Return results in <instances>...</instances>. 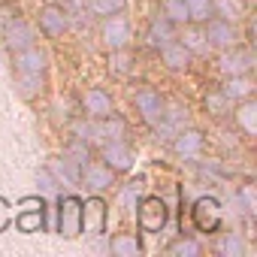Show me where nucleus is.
I'll return each instance as SVG.
<instances>
[{"instance_id":"nucleus-1","label":"nucleus","mask_w":257,"mask_h":257,"mask_svg":"<svg viewBox=\"0 0 257 257\" xmlns=\"http://www.w3.org/2000/svg\"><path fill=\"white\" fill-rule=\"evenodd\" d=\"M58 233L64 239L82 236V200L73 197V194L58 200Z\"/></svg>"},{"instance_id":"nucleus-2","label":"nucleus","mask_w":257,"mask_h":257,"mask_svg":"<svg viewBox=\"0 0 257 257\" xmlns=\"http://www.w3.org/2000/svg\"><path fill=\"white\" fill-rule=\"evenodd\" d=\"M16 227L22 233H43L46 230V203H43V197H25L19 203Z\"/></svg>"},{"instance_id":"nucleus-3","label":"nucleus","mask_w":257,"mask_h":257,"mask_svg":"<svg viewBox=\"0 0 257 257\" xmlns=\"http://www.w3.org/2000/svg\"><path fill=\"white\" fill-rule=\"evenodd\" d=\"M134 209H137V221H140V227H143L146 233H161V230L167 227L170 212H167V203H164L161 197H146V200H140V206H134Z\"/></svg>"},{"instance_id":"nucleus-4","label":"nucleus","mask_w":257,"mask_h":257,"mask_svg":"<svg viewBox=\"0 0 257 257\" xmlns=\"http://www.w3.org/2000/svg\"><path fill=\"white\" fill-rule=\"evenodd\" d=\"M191 218L200 233H215L221 227V203L215 197H200L191 206Z\"/></svg>"},{"instance_id":"nucleus-5","label":"nucleus","mask_w":257,"mask_h":257,"mask_svg":"<svg viewBox=\"0 0 257 257\" xmlns=\"http://www.w3.org/2000/svg\"><path fill=\"white\" fill-rule=\"evenodd\" d=\"M206 43L209 46H215V49H230V46H236L239 43V31H236V22H227V19H218V16H212L209 22H206Z\"/></svg>"},{"instance_id":"nucleus-6","label":"nucleus","mask_w":257,"mask_h":257,"mask_svg":"<svg viewBox=\"0 0 257 257\" xmlns=\"http://www.w3.org/2000/svg\"><path fill=\"white\" fill-rule=\"evenodd\" d=\"M100 158L103 164L112 170V173H127L134 167V149L127 146L124 140H109L103 149H100Z\"/></svg>"},{"instance_id":"nucleus-7","label":"nucleus","mask_w":257,"mask_h":257,"mask_svg":"<svg viewBox=\"0 0 257 257\" xmlns=\"http://www.w3.org/2000/svg\"><path fill=\"white\" fill-rule=\"evenodd\" d=\"M100 40L106 43V49H127V43H131V25H127V19H121V13L106 16L103 28H100Z\"/></svg>"},{"instance_id":"nucleus-8","label":"nucleus","mask_w":257,"mask_h":257,"mask_svg":"<svg viewBox=\"0 0 257 257\" xmlns=\"http://www.w3.org/2000/svg\"><path fill=\"white\" fill-rule=\"evenodd\" d=\"M221 73L224 76H248L251 67H254V52L251 49H239V46H230L224 49L221 55Z\"/></svg>"},{"instance_id":"nucleus-9","label":"nucleus","mask_w":257,"mask_h":257,"mask_svg":"<svg viewBox=\"0 0 257 257\" xmlns=\"http://www.w3.org/2000/svg\"><path fill=\"white\" fill-rule=\"evenodd\" d=\"M103 230H106V203L100 197L82 200V233L100 236Z\"/></svg>"},{"instance_id":"nucleus-10","label":"nucleus","mask_w":257,"mask_h":257,"mask_svg":"<svg viewBox=\"0 0 257 257\" xmlns=\"http://www.w3.org/2000/svg\"><path fill=\"white\" fill-rule=\"evenodd\" d=\"M134 103H137V112L143 115L146 124L155 127V124L164 118V100H161V94H158L155 88H140L137 97H134Z\"/></svg>"},{"instance_id":"nucleus-11","label":"nucleus","mask_w":257,"mask_h":257,"mask_svg":"<svg viewBox=\"0 0 257 257\" xmlns=\"http://www.w3.org/2000/svg\"><path fill=\"white\" fill-rule=\"evenodd\" d=\"M82 112H85L88 118L100 121V118H106V115L115 112V103H112V97H109L103 88H88V91L82 94Z\"/></svg>"},{"instance_id":"nucleus-12","label":"nucleus","mask_w":257,"mask_h":257,"mask_svg":"<svg viewBox=\"0 0 257 257\" xmlns=\"http://www.w3.org/2000/svg\"><path fill=\"white\" fill-rule=\"evenodd\" d=\"M203 146H206V137L197 127H182V131L173 134V152L179 158H194L203 152Z\"/></svg>"},{"instance_id":"nucleus-13","label":"nucleus","mask_w":257,"mask_h":257,"mask_svg":"<svg viewBox=\"0 0 257 257\" xmlns=\"http://www.w3.org/2000/svg\"><path fill=\"white\" fill-rule=\"evenodd\" d=\"M13 55H16L13 64H16L19 73H46V67H49V55L43 49H37L34 43L19 49V52H13Z\"/></svg>"},{"instance_id":"nucleus-14","label":"nucleus","mask_w":257,"mask_h":257,"mask_svg":"<svg viewBox=\"0 0 257 257\" xmlns=\"http://www.w3.org/2000/svg\"><path fill=\"white\" fill-rule=\"evenodd\" d=\"M40 28H43L46 37H64L67 28H70L67 10H64V7H55V4L43 7V10H40Z\"/></svg>"},{"instance_id":"nucleus-15","label":"nucleus","mask_w":257,"mask_h":257,"mask_svg":"<svg viewBox=\"0 0 257 257\" xmlns=\"http://www.w3.org/2000/svg\"><path fill=\"white\" fill-rule=\"evenodd\" d=\"M4 43H7L10 52H19V49H25V46L34 43V31H31L22 19H10V22L4 25Z\"/></svg>"},{"instance_id":"nucleus-16","label":"nucleus","mask_w":257,"mask_h":257,"mask_svg":"<svg viewBox=\"0 0 257 257\" xmlns=\"http://www.w3.org/2000/svg\"><path fill=\"white\" fill-rule=\"evenodd\" d=\"M112 179H115V173H112L106 164H85V167H82V176H79V182H82L85 188H91V191H106V188H112Z\"/></svg>"},{"instance_id":"nucleus-17","label":"nucleus","mask_w":257,"mask_h":257,"mask_svg":"<svg viewBox=\"0 0 257 257\" xmlns=\"http://www.w3.org/2000/svg\"><path fill=\"white\" fill-rule=\"evenodd\" d=\"M161 58H164V64H167L173 73H185V70L191 67V52H188L185 43H179V40L164 43V46H161Z\"/></svg>"},{"instance_id":"nucleus-18","label":"nucleus","mask_w":257,"mask_h":257,"mask_svg":"<svg viewBox=\"0 0 257 257\" xmlns=\"http://www.w3.org/2000/svg\"><path fill=\"white\" fill-rule=\"evenodd\" d=\"M109 251L115 257H137V254H143V242L137 233H118V236H112Z\"/></svg>"},{"instance_id":"nucleus-19","label":"nucleus","mask_w":257,"mask_h":257,"mask_svg":"<svg viewBox=\"0 0 257 257\" xmlns=\"http://www.w3.org/2000/svg\"><path fill=\"white\" fill-rule=\"evenodd\" d=\"M46 88V73H19L16 76V91L25 100H34L37 94H43Z\"/></svg>"},{"instance_id":"nucleus-20","label":"nucleus","mask_w":257,"mask_h":257,"mask_svg":"<svg viewBox=\"0 0 257 257\" xmlns=\"http://www.w3.org/2000/svg\"><path fill=\"white\" fill-rule=\"evenodd\" d=\"M251 91H254V85H251L248 76H227V82L221 85V94H224L230 103H239V100L251 97Z\"/></svg>"},{"instance_id":"nucleus-21","label":"nucleus","mask_w":257,"mask_h":257,"mask_svg":"<svg viewBox=\"0 0 257 257\" xmlns=\"http://www.w3.org/2000/svg\"><path fill=\"white\" fill-rule=\"evenodd\" d=\"M236 121H239V127L248 134V137H254L257 134V103L251 100V97H245V100H239V106H236Z\"/></svg>"},{"instance_id":"nucleus-22","label":"nucleus","mask_w":257,"mask_h":257,"mask_svg":"<svg viewBox=\"0 0 257 257\" xmlns=\"http://www.w3.org/2000/svg\"><path fill=\"white\" fill-rule=\"evenodd\" d=\"M149 40L161 49L164 43L176 40V25H173L167 16H155V19H152V25H149Z\"/></svg>"},{"instance_id":"nucleus-23","label":"nucleus","mask_w":257,"mask_h":257,"mask_svg":"<svg viewBox=\"0 0 257 257\" xmlns=\"http://www.w3.org/2000/svg\"><path fill=\"white\" fill-rule=\"evenodd\" d=\"M212 16L227 19V22H239L245 16V0H212Z\"/></svg>"},{"instance_id":"nucleus-24","label":"nucleus","mask_w":257,"mask_h":257,"mask_svg":"<svg viewBox=\"0 0 257 257\" xmlns=\"http://www.w3.org/2000/svg\"><path fill=\"white\" fill-rule=\"evenodd\" d=\"M52 176H55L58 182H70V185H76V182H79V176H82V167H79V164L64 152V158H58V161H55V173H52Z\"/></svg>"},{"instance_id":"nucleus-25","label":"nucleus","mask_w":257,"mask_h":257,"mask_svg":"<svg viewBox=\"0 0 257 257\" xmlns=\"http://www.w3.org/2000/svg\"><path fill=\"white\" fill-rule=\"evenodd\" d=\"M218 254L221 257H245V239L239 233H224L218 239Z\"/></svg>"},{"instance_id":"nucleus-26","label":"nucleus","mask_w":257,"mask_h":257,"mask_svg":"<svg viewBox=\"0 0 257 257\" xmlns=\"http://www.w3.org/2000/svg\"><path fill=\"white\" fill-rule=\"evenodd\" d=\"M97 131H100V137H106V140H121V137L127 134V124H124V118H118V115L112 112V115L100 118Z\"/></svg>"},{"instance_id":"nucleus-27","label":"nucleus","mask_w":257,"mask_h":257,"mask_svg":"<svg viewBox=\"0 0 257 257\" xmlns=\"http://www.w3.org/2000/svg\"><path fill=\"white\" fill-rule=\"evenodd\" d=\"M167 254H173V257H200V254H203V245H200L197 239L182 236V239H176V242L167 248Z\"/></svg>"},{"instance_id":"nucleus-28","label":"nucleus","mask_w":257,"mask_h":257,"mask_svg":"<svg viewBox=\"0 0 257 257\" xmlns=\"http://www.w3.org/2000/svg\"><path fill=\"white\" fill-rule=\"evenodd\" d=\"M188 4V19L197 25H206L212 19V0H185Z\"/></svg>"},{"instance_id":"nucleus-29","label":"nucleus","mask_w":257,"mask_h":257,"mask_svg":"<svg viewBox=\"0 0 257 257\" xmlns=\"http://www.w3.org/2000/svg\"><path fill=\"white\" fill-rule=\"evenodd\" d=\"M88 7H91V13H94V16L106 19V16L124 13V7H127V0H88Z\"/></svg>"},{"instance_id":"nucleus-30","label":"nucleus","mask_w":257,"mask_h":257,"mask_svg":"<svg viewBox=\"0 0 257 257\" xmlns=\"http://www.w3.org/2000/svg\"><path fill=\"white\" fill-rule=\"evenodd\" d=\"M164 16H167L176 28L191 22V19H188V4H185V0H167V4H164Z\"/></svg>"},{"instance_id":"nucleus-31","label":"nucleus","mask_w":257,"mask_h":257,"mask_svg":"<svg viewBox=\"0 0 257 257\" xmlns=\"http://www.w3.org/2000/svg\"><path fill=\"white\" fill-rule=\"evenodd\" d=\"M70 131H73V137H76V140H85V143H91V140H97V137H100L97 124H94V121H88V115H85V118H79V121H73V124H70Z\"/></svg>"},{"instance_id":"nucleus-32","label":"nucleus","mask_w":257,"mask_h":257,"mask_svg":"<svg viewBox=\"0 0 257 257\" xmlns=\"http://www.w3.org/2000/svg\"><path fill=\"white\" fill-rule=\"evenodd\" d=\"M131 64H134V58L127 55L124 49H112V58H109V70H112L115 76H127V73H131Z\"/></svg>"},{"instance_id":"nucleus-33","label":"nucleus","mask_w":257,"mask_h":257,"mask_svg":"<svg viewBox=\"0 0 257 257\" xmlns=\"http://www.w3.org/2000/svg\"><path fill=\"white\" fill-rule=\"evenodd\" d=\"M182 43H185V49H188L191 55H194V52H206V49H209V43H206V34H203V31H197V28H188Z\"/></svg>"},{"instance_id":"nucleus-34","label":"nucleus","mask_w":257,"mask_h":257,"mask_svg":"<svg viewBox=\"0 0 257 257\" xmlns=\"http://www.w3.org/2000/svg\"><path fill=\"white\" fill-rule=\"evenodd\" d=\"M67 155H70L79 167H85V164L91 161V149H88V143H85V140H76V143L67 149Z\"/></svg>"},{"instance_id":"nucleus-35","label":"nucleus","mask_w":257,"mask_h":257,"mask_svg":"<svg viewBox=\"0 0 257 257\" xmlns=\"http://www.w3.org/2000/svg\"><path fill=\"white\" fill-rule=\"evenodd\" d=\"M230 106V100L221 94V91H215V94H206V109L212 112V115H224V109Z\"/></svg>"},{"instance_id":"nucleus-36","label":"nucleus","mask_w":257,"mask_h":257,"mask_svg":"<svg viewBox=\"0 0 257 257\" xmlns=\"http://www.w3.org/2000/svg\"><path fill=\"white\" fill-rule=\"evenodd\" d=\"M239 203L245 206L248 215L257 212V194H254V185H242V188H239Z\"/></svg>"},{"instance_id":"nucleus-37","label":"nucleus","mask_w":257,"mask_h":257,"mask_svg":"<svg viewBox=\"0 0 257 257\" xmlns=\"http://www.w3.org/2000/svg\"><path fill=\"white\" fill-rule=\"evenodd\" d=\"M37 182H40V188H43L46 194L58 191V179L52 176V170H40V173H37Z\"/></svg>"},{"instance_id":"nucleus-38","label":"nucleus","mask_w":257,"mask_h":257,"mask_svg":"<svg viewBox=\"0 0 257 257\" xmlns=\"http://www.w3.org/2000/svg\"><path fill=\"white\" fill-rule=\"evenodd\" d=\"M10 224H13V209H10V203L4 197H0V233H4Z\"/></svg>"},{"instance_id":"nucleus-39","label":"nucleus","mask_w":257,"mask_h":257,"mask_svg":"<svg viewBox=\"0 0 257 257\" xmlns=\"http://www.w3.org/2000/svg\"><path fill=\"white\" fill-rule=\"evenodd\" d=\"M137 188H140V185H137V182H134V185H131V188H127V191H124V194H121V200H124V203H127V209H134V206H137Z\"/></svg>"}]
</instances>
